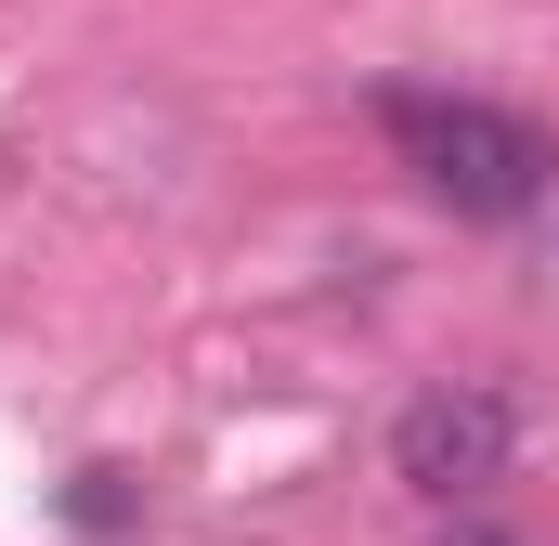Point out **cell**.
I'll list each match as a JSON object with an SVG mask.
<instances>
[{
    "instance_id": "7a4b0ae2",
    "label": "cell",
    "mask_w": 559,
    "mask_h": 546,
    "mask_svg": "<svg viewBox=\"0 0 559 546\" xmlns=\"http://www.w3.org/2000/svg\"><path fill=\"white\" fill-rule=\"evenodd\" d=\"M508 442H521V416L508 391H481V378H455V391H417L404 429H391V468L417 482V495H481V482H508Z\"/></svg>"
},
{
    "instance_id": "3957f363",
    "label": "cell",
    "mask_w": 559,
    "mask_h": 546,
    "mask_svg": "<svg viewBox=\"0 0 559 546\" xmlns=\"http://www.w3.org/2000/svg\"><path fill=\"white\" fill-rule=\"evenodd\" d=\"M429 546H521V534H495V521H455V534H429Z\"/></svg>"
},
{
    "instance_id": "6da1fadb",
    "label": "cell",
    "mask_w": 559,
    "mask_h": 546,
    "mask_svg": "<svg viewBox=\"0 0 559 546\" xmlns=\"http://www.w3.org/2000/svg\"><path fill=\"white\" fill-rule=\"evenodd\" d=\"M378 131H391V156L417 169L455 222H521L547 195V169H559L534 118L468 105V92H378Z\"/></svg>"
}]
</instances>
